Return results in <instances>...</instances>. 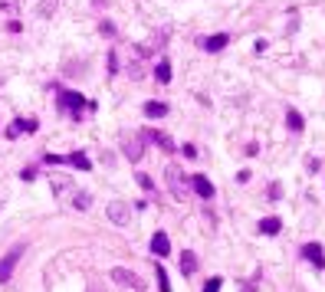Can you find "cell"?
Wrapping results in <instances>:
<instances>
[{"label": "cell", "mask_w": 325, "mask_h": 292, "mask_svg": "<svg viewBox=\"0 0 325 292\" xmlns=\"http://www.w3.org/2000/svg\"><path fill=\"white\" fill-rule=\"evenodd\" d=\"M279 230H282L279 217H266V220H260V233H266V236H276Z\"/></svg>", "instance_id": "cell-15"}, {"label": "cell", "mask_w": 325, "mask_h": 292, "mask_svg": "<svg viewBox=\"0 0 325 292\" xmlns=\"http://www.w3.org/2000/svg\"><path fill=\"white\" fill-rule=\"evenodd\" d=\"M191 187H194V194H197V197H204V200H210L213 194H217V191H213V184H210V177H204V174L191 177Z\"/></svg>", "instance_id": "cell-9"}, {"label": "cell", "mask_w": 325, "mask_h": 292, "mask_svg": "<svg viewBox=\"0 0 325 292\" xmlns=\"http://www.w3.org/2000/svg\"><path fill=\"white\" fill-rule=\"evenodd\" d=\"M50 187H53V194H59V191H69V177H63V174H56L50 180Z\"/></svg>", "instance_id": "cell-21"}, {"label": "cell", "mask_w": 325, "mask_h": 292, "mask_svg": "<svg viewBox=\"0 0 325 292\" xmlns=\"http://www.w3.org/2000/svg\"><path fill=\"white\" fill-rule=\"evenodd\" d=\"M56 105H59V112H69V118H76L79 122V112L86 108V99H82V92H76V89H59L56 86Z\"/></svg>", "instance_id": "cell-1"}, {"label": "cell", "mask_w": 325, "mask_h": 292, "mask_svg": "<svg viewBox=\"0 0 325 292\" xmlns=\"http://www.w3.org/2000/svg\"><path fill=\"white\" fill-rule=\"evenodd\" d=\"M112 279L119 282V286L135 289V292H145V289H148V282H145L141 276H135L131 269H125V266H115V269H112Z\"/></svg>", "instance_id": "cell-4"}, {"label": "cell", "mask_w": 325, "mask_h": 292, "mask_svg": "<svg viewBox=\"0 0 325 292\" xmlns=\"http://www.w3.org/2000/svg\"><path fill=\"white\" fill-rule=\"evenodd\" d=\"M266 197H269V200H279V197H282V187H279V184H269V194H266Z\"/></svg>", "instance_id": "cell-27"}, {"label": "cell", "mask_w": 325, "mask_h": 292, "mask_svg": "<svg viewBox=\"0 0 325 292\" xmlns=\"http://www.w3.org/2000/svg\"><path fill=\"white\" fill-rule=\"evenodd\" d=\"M46 164H76L79 171H92L89 158L82 151H73V155H46Z\"/></svg>", "instance_id": "cell-6"}, {"label": "cell", "mask_w": 325, "mask_h": 292, "mask_svg": "<svg viewBox=\"0 0 325 292\" xmlns=\"http://www.w3.org/2000/svg\"><path fill=\"white\" fill-rule=\"evenodd\" d=\"M168 187H171V197L174 200H184L188 191H191V180L184 177L181 168H168Z\"/></svg>", "instance_id": "cell-3"}, {"label": "cell", "mask_w": 325, "mask_h": 292, "mask_svg": "<svg viewBox=\"0 0 325 292\" xmlns=\"http://www.w3.org/2000/svg\"><path fill=\"white\" fill-rule=\"evenodd\" d=\"M92 4H95V7H102V4H105V0H92Z\"/></svg>", "instance_id": "cell-31"}, {"label": "cell", "mask_w": 325, "mask_h": 292, "mask_svg": "<svg viewBox=\"0 0 325 292\" xmlns=\"http://www.w3.org/2000/svg\"><path fill=\"white\" fill-rule=\"evenodd\" d=\"M20 10V4L17 0H0V13H7V17H13V13Z\"/></svg>", "instance_id": "cell-22"}, {"label": "cell", "mask_w": 325, "mask_h": 292, "mask_svg": "<svg viewBox=\"0 0 325 292\" xmlns=\"http://www.w3.org/2000/svg\"><path fill=\"white\" fill-rule=\"evenodd\" d=\"M99 30H102V36H115V23H109V20H102Z\"/></svg>", "instance_id": "cell-24"}, {"label": "cell", "mask_w": 325, "mask_h": 292, "mask_svg": "<svg viewBox=\"0 0 325 292\" xmlns=\"http://www.w3.org/2000/svg\"><path fill=\"white\" fill-rule=\"evenodd\" d=\"M204 292H220V279H217V276H213V279H207Z\"/></svg>", "instance_id": "cell-28"}, {"label": "cell", "mask_w": 325, "mask_h": 292, "mask_svg": "<svg viewBox=\"0 0 325 292\" xmlns=\"http://www.w3.org/2000/svg\"><path fill=\"white\" fill-rule=\"evenodd\" d=\"M105 217L112 220L115 227H125L131 220V204H125V200H112V204L105 207Z\"/></svg>", "instance_id": "cell-5"}, {"label": "cell", "mask_w": 325, "mask_h": 292, "mask_svg": "<svg viewBox=\"0 0 325 292\" xmlns=\"http://www.w3.org/2000/svg\"><path fill=\"white\" fill-rule=\"evenodd\" d=\"M23 131H37V122H33V118H13L10 128H7V138L13 141V138H20Z\"/></svg>", "instance_id": "cell-8"}, {"label": "cell", "mask_w": 325, "mask_h": 292, "mask_svg": "<svg viewBox=\"0 0 325 292\" xmlns=\"http://www.w3.org/2000/svg\"><path fill=\"white\" fill-rule=\"evenodd\" d=\"M138 184H141L145 191H155V180H151L148 174H138Z\"/></svg>", "instance_id": "cell-26"}, {"label": "cell", "mask_w": 325, "mask_h": 292, "mask_svg": "<svg viewBox=\"0 0 325 292\" xmlns=\"http://www.w3.org/2000/svg\"><path fill=\"white\" fill-rule=\"evenodd\" d=\"M302 256L309 263H315V269H325V253H322L319 243H302Z\"/></svg>", "instance_id": "cell-10"}, {"label": "cell", "mask_w": 325, "mask_h": 292, "mask_svg": "<svg viewBox=\"0 0 325 292\" xmlns=\"http://www.w3.org/2000/svg\"><path fill=\"white\" fill-rule=\"evenodd\" d=\"M148 138H151V141H155L161 151H174V141H171V138L164 135V131H148Z\"/></svg>", "instance_id": "cell-16"}, {"label": "cell", "mask_w": 325, "mask_h": 292, "mask_svg": "<svg viewBox=\"0 0 325 292\" xmlns=\"http://www.w3.org/2000/svg\"><path fill=\"white\" fill-rule=\"evenodd\" d=\"M155 76H158V82H171V62L168 59H158Z\"/></svg>", "instance_id": "cell-20"}, {"label": "cell", "mask_w": 325, "mask_h": 292, "mask_svg": "<svg viewBox=\"0 0 325 292\" xmlns=\"http://www.w3.org/2000/svg\"><path fill=\"white\" fill-rule=\"evenodd\" d=\"M145 115H148V118H164V115H168V105L151 99V102H145Z\"/></svg>", "instance_id": "cell-14"}, {"label": "cell", "mask_w": 325, "mask_h": 292, "mask_svg": "<svg viewBox=\"0 0 325 292\" xmlns=\"http://www.w3.org/2000/svg\"><path fill=\"white\" fill-rule=\"evenodd\" d=\"M227 43H230V33H213V36L200 40V46H204L207 53H220V50H224Z\"/></svg>", "instance_id": "cell-11"}, {"label": "cell", "mask_w": 325, "mask_h": 292, "mask_svg": "<svg viewBox=\"0 0 325 292\" xmlns=\"http://www.w3.org/2000/svg\"><path fill=\"white\" fill-rule=\"evenodd\" d=\"M73 207H76V210H89V207H92V194H89V191H79V194L73 197Z\"/></svg>", "instance_id": "cell-19"}, {"label": "cell", "mask_w": 325, "mask_h": 292, "mask_svg": "<svg viewBox=\"0 0 325 292\" xmlns=\"http://www.w3.org/2000/svg\"><path fill=\"white\" fill-rule=\"evenodd\" d=\"M302 125H306V122H302V115L296 112V108H289V112H286V128L289 131H302Z\"/></svg>", "instance_id": "cell-17"}, {"label": "cell", "mask_w": 325, "mask_h": 292, "mask_svg": "<svg viewBox=\"0 0 325 292\" xmlns=\"http://www.w3.org/2000/svg\"><path fill=\"white\" fill-rule=\"evenodd\" d=\"M56 7H59V0H40V7H37V13L43 20H50L53 13H56Z\"/></svg>", "instance_id": "cell-18"}, {"label": "cell", "mask_w": 325, "mask_h": 292, "mask_svg": "<svg viewBox=\"0 0 325 292\" xmlns=\"http://www.w3.org/2000/svg\"><path fill=\"white\" fill-rule=\"evenodd\" d=\"M158 289L161 292H171V282H168V273H164L161 266H158Z\"/></svg>", "instance_id": "cell-23"}, {"label": "cell", "mask_w": 325, "mask_h": 292, "mask_svg": "<svg viewBox=\"0 0 325 292\" xmlns=\"http://www.w3.org/2000/svg\"><path fill=\"white\" fill-rule=\"evenodd\" d=\"M141 72H145L141 62H131V66H128V76H131V79H141Z\"/></svg>", "instance_id": "cell-25"}, {"label": "cell", "mask_w": 325, "mask_h": 292, "mask_svg": "<svg viewBox=\"0 0 325 292\" xmlns=\"http://www.w3.org/2000/svg\"><path fill=\"white\" fill-rule=\"evenodd\" d=\"M177 266H181V273H184V276H194V273H197V256L191 253V249H184L181 260H177Z\"/></svg>", "instance_id": "cell-13"}, {"label": "cell", "mask_w": 325, "mask_h": 292, "mask_svg": "<svg viewBox=\"0 0 325 292\" xmlns=\"http://www.w3.org/2000/svg\"><path fill=\"white\" fill-rule=\"evenodd\" d=\"M20 177H23V180H33V177H37V171H33V168H23V171H20Z\"/></svg>", "instance_id": "cell-30"}, {"label": "cell", "mask_w": 325, "mask_h": 292, "mask_svg": "<svg viewBox=\"0 0 325 292\" xmlns=\"http://www.w3.org/2000/svg\"><path fill=\"white\" fill-rule=\"evenodd\" d=\"M109 72H119V56L115 53H109Z\"/></svg>", "instance_id": "cell-29"}, {"label": "cell", "mask_w": 325, "mask_h": 292, "mask_svg": "<svg viewBox=\"0 0 325 292\" xmlns=\"http://www.w3.org/2000/svg\"><path fill=\"white\" fill-rule=\"evenodd\" d=\"M23 253H26V243H17V246H10L4 256H0V282H7L13 276V269H17V263H20Z\"/></svg>", "instance_id": "cell-2"}, {"label": "cell", "mask_w": 325, "mask_h": 292, "mask_svg": "<svg viewBox=\"0 0 325 292\" xmlns=\"http://www.w3.org/2000/svg\"><path fill=\"white\" fill-rule=\"evenodd\" d=\"M151 253H155V256H168V253H171L168 233H161V230H158L155 236H151Z\"/></svg>", "instance_id": "cell-12"}, {"label": "cell", "mask_w": 325, "mask_h": 292, "mask_svg": "<svg viewBox=\"0 0 325 292\" xmlns=\"http://www.w3.org/2000/svg\"><path fill=\"white\" fill-rule=\"evenodd\" d=\"M122 151H125L128 161H141V155H145L141 138H138V135H125V138H122Z\"/></svg>", "instance_id": "cell-7"}]
</instances>
